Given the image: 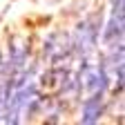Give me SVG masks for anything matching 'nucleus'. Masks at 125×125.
<instances>
[{
	"mask_svg": "<svg viewBox=\"0 0 125 125\" xmlns=\"http://www.w3.org/2000/svg\"><path fill=\"white\" fill-rule=\"evenodd\" d=\"M103 114V94H92L89 98H85L83 103V114H81V123L89 125L96 123Z\"/></svg>",
	"mask_w": 125,
	"mask_h": 125,
	"instance_id": "1",
	"label": "nucleus"
}]
</instances>
